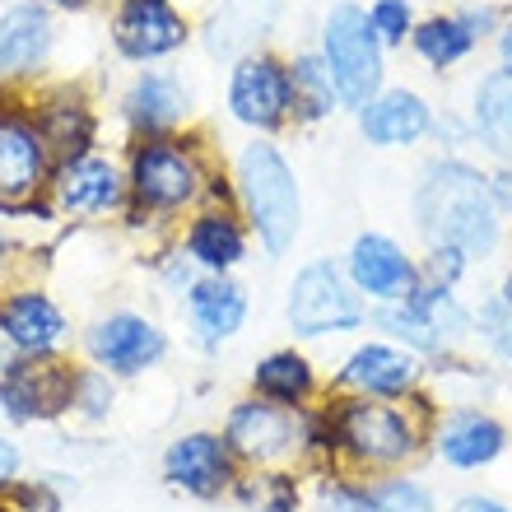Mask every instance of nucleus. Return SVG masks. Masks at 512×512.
Here are the masks:
<instances>
[{
    "mask_svg": "<svg viewBox=\"0 0 512 512\" xmlns=\"http://www.w3.org/2000/svg\"><path fill=\"white\" fill-rule=\"evenodd\" d=\"M196 42V14L177 0H112L108 47L122 66H173Z\"/></svg>",
    "mask_w": 512,
    "mask_h": 512,
    "instance_id": "16",
    "label": "nucleus"
},
{
    "mask_svg": "<svg viewBox=\"0 0 512 512\" xmlns=\"http://www.w3.org/2000/svg\"><path fill=\"white\" fill-rule=\"evenodd\" d=\"M480 47H485V42L466 28V19H461L457 10H429V14H419L405 52L415 56L429 75H452V70L466 66Z\"/></svg>",
    "mask_w": 512,
    "mask_h": 512,
    "instance_id": "28",
    "label": "nucleus"
},
{
    "mask_svg": "<svg viewBox=\"0 0 512 512\" xmlns=\"http://www.w3.org/2000/svg\"><path fill=\"white\" fill-rule=\"evenodd\" d=\"M173 238L201 275H243L256 261V238L233 201H210L191 210Z\"/></svg>",
    "mask_w": 512,
    "mask_h": 512,
    "instance_id": "24",
    "label": "nucleus"
},
{
    "mask_svg": "<svg viewBox=\"0 0 512 512\" xmlns=\"http://www.w3.org/2000/svg\"><path fill=\"white\" fill-rule=\"evenodd\" d=\"M471 345L485 350L489 364H499L503 373H512V303H503L499 294H485L475 303Z\"/></svg>",
    "mask_w": 512,
    "mask_h": 512,
    "instance_id": "33",
    "label": "nucleus"
},
{
    "mask_svg": "<svg viewBox=\"0 0 512 512\" xmlns=\"http://www.w3.org/2000/svg\"><path fill=\"white\" fill-rule=\"evenodd\" d=\"M243 512H308V475L303 471H243L233 499Z\"/></svg>",
    "mask_w": 512,
    "mask_h": 512,
    "instance_id": "30",
    "label": "nucleus"
},
{
    "mask_svg": "<svg viewBox=\"0 0 512 512\" xmlns=\"http://www.w3.org/2000/svg\"><path fill=\"white\" fill-rule=\"evenodd\" d=\"M28 103L56 159L108 145V112L84 80H42L38 89H28Z\"/></svg>",
    "mask_w": 512,
    "mask_h": 512,
    "instance_id": "23",
    "label": "nucleus"
},
{
    "mask_svg": "<svg viewBox=\"0 0 512 512\" xmlns=\"http://www.w3.org/2000/svg\"><path fill=\"white\" fill-rule=\"evenodd\" d=\"M61 42V14L42 0L0 5V89H38L52 80V56Z\"/></svg>",
    "mask_w": 512,
    "mask_h": 512,
    "instance_id": "21",
    "label": "nucleus"
},
{
    "mask_svg": "<svg viewBox=\"0 0 512 512\" xmlns=\"http://www.w3.org/2000/svg\"><path fill=\"white\" fill-rule=\"evenodd\" d=\"M229 168L233 205L247 219V229L256 238V256L261 261H284L303 238V219H308V201H303V177H298L294 159L280 140H261V135H243L238 145L224 154Z\"/></svg>",
    "mask_w": 512,
    "mask_h": 512,
    "instance_id": "4",
    "label": "nucleus"
},
{
    "mask_svg": "<svg viewBox=\"0 0 512 512\" xmlns=\"http://www.w3.org/2000/svg\"><path fill=\"white\" fill-rule=\"evenodd\" d=\"M56 173V154L42 135L33 103L19 89H0V219L5 224H47L56 215L47 187Z\"/></svg>",
    "mask_w": 512,
    "mask_h": 512,
    "instance_id": "6",
    "label": "nucleus"
},
{
    "mask_svg": "<svg viewBox=\"0 0 512 512\" xmlns=\"http://www.w3.org/2000/svg\"><path fill=\"white\" fill-rule=\"evenodd\" d=\"M219 112L224 122L243 135L261 140H284L294 131V84H289V52L280 47H252L233 56L219 89Z\"/></svg>",
    "mask_w": 512,
    "mask_h": 512,
    "instance_id": "10",
    "label": "nucleus"
},
{
    "mask_svg": "<svg viewBox=\"0 0 512 512\" xmlns=\"http://www.w3.org/2000/svg\"><path fill=\"white\" fill-rule=\"evenodd\" d=\"M457 14L466 19V28H471L480 42H494V33L503 28V19H508V5H494V0H466V5H457Z\"/></svg>",
    "mask_w": 512,
    "mask_h": 512,
    "instance_id": "39",
    "label": "nucleus"
},
{
    "mask_svg": "<svg viewBox=\"0 0 512 512\" xmlns=\"http://www.w3.org/2000/svg\"><path fill=\"white\" fill-rule=\"evenodd\" d=\"M75 354L117 382H145L173 359V331L159 312L140 303H112L80 326Z\"/></svg>",
    "mask_w": 512,
    "mask_h": 512,
    "instance_id": "8",
    "label": "nucleus"
},
{
    "mask_svg": "<svg viewBox=\"0 0 512 512\" xmlns=\"http://www.w3.org/2000/svg\"><path fill=\"white\" fill-rule=\"evenodd\" d=\"M419 270H424V280L461 289V284L471 280L475 261L461 252V247H419Z\"/></svg>",
    "mask_w": 512,
    "mask_h": 512,
    "instance_id": "37",
    "label": "nucleus"
},
{
    "mask_svg": "<svg viewBox=\"0 0 512 512\" xmlns=\"http://www.w3.org/2000/svg\"><path fill=\"white\" fill-rule=\"evenodd\" d=\"M219 433L233 447L243 471H326V429L322 410H289L261 401L252 391L233 396L219 415Z\"/></svg>",
    "mask_w": 512,
    "mask_h": 512,
    "instance_id": "5",
    "label": "nucleus"
},
{
    "mask_svg": "<svg viewBox=\"0 0 512 512\" xmlns=\"http://www.w3.org/2000/svg\"><path fill=\"white\" fill-rule=\"evenodd\" d=\"M489 47H494V66H512V14L503 19V28L494 33V42H489Z\"/></svg>",
    "mask_w": 512,
    "mask_h": 512,
    "instance_id": "43",
    "label": "nucleus"
},
{
    "mask_svg": "<svg viewBox=\"0 0 512 512\" xmlns=\"http://www.w3.org/2000/svg\"><path fill=\"white\" fill-rule=\"evenodd\" d=\"M317 56L322 66L331 70L340 94V108L359 112L373 94L387 89V70H391V52L378 42V33L368 28V14L359 0H336L331 10L322 14V28H317Z\"/></svg>",
    "mask_w": 512,
    "mask_h": 512,
    "instance_id": "11",
    "label": "nucleus"
},
{
    "mask_svg": "<svg viewBox=\"0 0 512 512\" xmlns=\"http://www.w3.org/2000/svg\"><path fill=\"white\" fill-rule=\"evenodd\" d=\"M447 512H512L503 499H494V494H480V489H466V494H457V499L447 503Z\"/></svg>",
    "mask_w": 512,
    "mask_h": 512,
    "instance_id": "42",
    "label": "nucleus"
},
{
    "mask_svg": "<svg viewBox=\"0 0 512 512\" xmlns=\"http://www.w3.org/2000/svg\"><path fill=\"white\" fill-rule=\"evenodd\" d=\"M80 359H19L0 354V419L14 429H42L70 419Z\"/></svg>",
    "mask_w": 512,
    "mask_h": 512,
    "instance_id": "18",
    "label": "nucleus"
},
{
    "mask_svg": "<svg viewBox=\"0 0 512 512\" xmlns=\"http://www.w3.org/2000/svg\"><path fill=\"white\" fill-rule=\"evenodd\" d=\"M289 84H294V131H317L340 117V94L331 70L322 66L317 47H298L289 52Z\"/></svg>",
    "mask_w": 512,
    "mask_h": 512,
    "instance_id": "29",
    "label": "nucleus"
},
{
    "mask_svg": "<svg viewBox=\"0 0 512 512\" xmlns=\"http://www.w3.org/2000/svg\"><path fill=\"white\" fill-rule=\"evenodd\" d=\"M47 205L66 229H117L126 215L122 145H98L75 159H56Z\"/></svg>",
    "mask_w": 512,
    "mask_h": 512,
    "instance_id": "12",
    "label": "nucleus"
},
{
    "mask_svg": "<svg viewBox=\"0 0 512 512\" xmlns=\"http://www.w3.org/2000/svg\"><path fill=\"white\" fill-rule=\"evenodd\" d=\"M14 480H24V447L14 443L10 433H0V494H5Z\"/></svg>",
    "mask_w": 512,
    "mask_h": 512,
    "instance_id": "40",
    "label": "nucleus"
},
{
    "mask_svg": "<svg viewBox=\"0 0 512 512\" xmlns=\"http://www.w3.org/2000/svg\"><path fill=\"white\" fill-rule=\"evenodd\" d=\"M177 312L191 350L215 359L252 322V284L243 275H196V284L177 298Z\"/></svg>",
    "mask_w": 512,
    "mask_h": 512,
    "instance_id": "20",
    "label": "nucleus"
},
{
    "mask_svg": "<svg viewBox=\"0 0 512 512\" xmlns=\"http://www.w3.org/2000/svg\"><path fill=\"white\" fill-rule=\"evenodd\" d=\"M471 131L489 163H512V66H489L471 89Z\"/></svg>",
    "mask_w": 512,
    "mask_h": 512,
    "instance_id": "27",
    "label": "nucleus"
},
{
    "mask_svg": "<svg viewBox=\"0 0 512 512\" xmlns=\"http://www.w3.org/2000/svg\"><path fill=\"white\" fill-rule=\"evenodd\" d=\"M410 229L424 247H461L475 266L503 247L508 219L489 196V168L471 154H429L410 182Z\"/></svg>",
    "mask_w": 512,
    "mask_h": 512,
    "instance_id": "3",
    "label": "nucleus"
},
{
    "mask_svg": "<svg viewBox=\"0 0 512 512\" xmlns=\"http://www.w3.org/2000/svg\"><path fill=\"white\" fill-rule=\"evenodd\" d=\"M322 429H326V471H350L364 480L396 471H415L429 461V424L438 396L424 391L415 401H368L326 391Z\"/></svg>",
    "mask_w": 512,
    "mask_h": 512,
    "instance_id": "2",
    "label": "nucleus"
},
{
    "mask_svg": "<svg viewBox=\"0 0 512 512\" xmlns=\"http://www.w3.org/2000/svg\"><path fill=\"white\" fill-rule=\"evenodd\" d=\"M340 266L350 275V284L364 294L368 308H387L401 303L419 289L424 270H419V252L405 247V238L387 229H359L340 252Z\"/></svg>",
    "mask_w": 512,
    "mask_h": 512,
    "instance_id": "22",
    "label": "nucleus"
},
{
    "mask_svg": "<svg viewBox=\"0 0 512 512\" xmlns=\"http://www.w3.org/2000/svg\"><path fill=\"white\" fill-rule=\"evenodd\" d=\"M159 480L163 489H173L191 503H224L233 499V485L243 480V466L233 457V447L224 443V433L215 429H182L173 433L159 452Z\"/></svg>",
    "mask_w": 512,
    "mask_h": 512,
    "instance_id": "19",
    "label": "nucleus"
},
{
    "mask_svg": "<svg viewBox=\"0 0 512 512\" xmlns=\"http://www.w3.org/2000/svg\"><path fill=\"white\" fill-rule=\"evenodd\" d=\"M368 331L396 340L405 350H415L424 364H443L452 354L471 350V331H475V303L461 298V289L452 284H433L419 280V289L401 303L373 308Z\"/></svg>",
    "mask_w": 512,
    "mask_h": 512,
    "instance_id": "9",
    "label": "nucleus"
},
{
    "mask_svg": "<svg viewBox=\"0 0 512 512\" xmlns=\"http://www.w3.org/2000/svg\"><path fill=\"white\" fill-rule=\"evenodd\" d=\"M80 326L42 280L0 284V354L19 359H70Z\"/></svg>",
    "mask_w": 512,
    "mask_h": 512,
    "instance_id": "15",
    "label": "nucleus"
},
{
    "mask_svg": "<svg viewBox=\"0 0 512 512\" xmlns=\"http://www.w3.org/2000/svg\"><path fill=\"white\" fill-rule=\"evenodd\" d=\"M0 5H10V0H0Z\"/></svg>",
    "mask_w": 512,
    "mask_h": 512,
    "instance_id": "48",
    "label": "nucleus"
},
{
    "mask_svg": "<svg viewBox=\"0 0 512 512\" xmlns=\"http://www.w3.org/2000/svg\"><path fill=\"white\" fill-rule=\"evenodd\" d=\"M247 391L261 401L289 405V410H312L326 401V364L308 345H275V350L256 354L247 368Z\"/></svg>",
    "mask_w": 512,
    "mask_h": 512,
    "instance_id": "26",
    "label": "nucleus"
},
{
    "mask_svg": "<svg viewBox=\"0 0 512 512\" xmlns=\"http://www.w3.org/2000/svg\"><path fill=\"white\" fill-rule=\"evenodd\" d=\"M122 387L126 382L108 378L103 368L94 364H75V401H70V419L75 424H108L112 415H117V405H122Z\"/></svg>",
    "mask_w": 512,
    "mask_h": 512,
    "instance_id": "31",
    "label": "nucleus"
},
{
    "mask_svg": "<svg viewBox=\"0 0 512 512\" xmlns=\"http://www.w3.org/2000/svg\"><path fill=\"white\" fill-rule=\"evenodd\" d=\"M0 512H10V508H5V499H0Z\"/></svg>",
    "mask_w": 512,
    "mask_h": 512,
    "instance_id": "47",
    "label": "nucleus"
},
{
    "mask_svg": "<svg viewBox=\"0 0 512 512\" xmlns=\"http://www.w3.org/2000/svg\"><path fill=\"white\" fill-rule=\"evenodd\" d=\"M494 294L503 298V303H512V261H508V270H503V280H499V289Z\"/></svg>",
    "mask_w": 512,
    "mask_h": 512,
    "instance_id": "46",
    "label": "nucleus"
},
{
    "mask_svg": "<svg viewBox=\"0 0 512 512\" xmlns=\"http://www.w3.org/2000/svg\"><path fill=\"white\" fill-rule=\"evenodd\" d=\"M326 391L368 396V401H415L429 391V364L396 340L364 331V336L345 340L336 364L326 368Z\"/></svg>",
    "mask_w": 512,
    "mask_h": 512,
    "instance_id": "14",
    "label": "nucleus"
},
{
    "mask_svg": "<svg viewBox=\"0 0 512 512\" xmlns=\"http://www.w3.org/2000/svg\"><path fill=\"white\" fill-rule=\"evenodd\" d=\"M140 261H145V270H149V280L159 284L163 294L173 298H182L196 284V275L201 270L191 266V256L177 247V238H163V243H149V247H140Z\"/></svg>",
    "mask_w": 512,
    "mask_h": 512,
    "instance_id": "35",
    "label": "nucleus"
},
{
    "mask_svg": "<svg viewBox=\"0 0 512 512\" xmlns=\"http://www.w3.org/2000/svg\"><path fill=\"white\" fill-rule=\"evenodd\" d=\"M126 163V215L117 229L135 247L173 238L177 224L210 201H233L229 168L210 126H191L154 140H122Z\"/></svg>",
    "mask_w": 512,
    "mask_h": 512,
    "instance_id": "1",
    "label": "nucleus"
},
{
    "mask_svg": "<svg viewBox=\"0 0 512 512\" xmlns=\"http://www.w3.org/2000/svg\"><path fill=\"white\" fill-rule=\"evenodd\" d=\"M368 489H373V512H443L433 485L419 480L415 471L378 475V480H368Z\"/></svg>",
    "mask_w": 512,
    "mask_h": 512,
    "instance_id": "34",
    "label": "nucleus"
},
{
    "mask_svg": "<svg viewBox=\"0 0 512 512\" xmlns=\"http://www.w3.org/2000/svg\"><path fill=\"white\" fill-rule=\"evenodd\" d=\"M280 317H284V331L298 345H331V340L364 336L368 322H373V308L350 284L340 256H308L284 280Z\"/></svg>",
    "mask_w": 512,
    "mask_h": 512,
    "instance_id": "7",
    "label": "nucleus"
},
{
    "mask_svg": "<svg viewBox=\"0 0 512 512\" xmlns=\"http://www.w3.org/2000/svg\"><path fill=\"white\" fill-rule=\"evenodd\" d=\"M429 145H433V154H466V149L475 145V131H471L466 108H438Z\"/></svg>",
    "mask_w": 512,
    "mask_h": 512,
    "instance_id": "38",
    "label": "nucleus"
},
{
    "mask_svg": "<svg viewBox=\"0 0 512 512\" xmlns=\"http://www.w3.org/2000/svg\"><path fill=\"white\" fill-rule=\"evenodd\" d=\"M308 512H373V489L364 475L317 471L308 475Z\"/></svg>",
    "mask_w": 512,
    "mask_h": 512,
    "instance_id": "32",
    "label": "nucleus"
},
{
    "mask_svg": "<svg viewBox=\"0 0 512 512\" xmlns=\"http://www.w3.org/2000/svg\"><path fill=\"white\" fill-rule=\"evenodd\" d=\"M47 10L56 14H89V10H103V5H112V0H42Z\"/></svg>",
    "mask_w": 512,
    "mask_h": 512,
    "instance_id": "44",
    "label": "nucleus"
},
{
    "mask_svg": "<svg viewBox=\"0 0 512 512\" xmlns=\"http://www.w3.org/2000/svg\"><path fill=\"white\" fill-rule=\"evenodd\" d=\"M364 14H368V28L378 33V42L387 52H405L410 47V33L419 24L415 0H368Z\"/></svg>",
    "mask_w": 512,
    "mask_h": 512,
    "instance_id": "36",
    "label": "nucleus"
},
{
    "mask_svg": "<svg viewBox=\"0 0 512 512\" xmlns=\"http://www.w3.org/2000/svg\"><path fill=\"white\" fill-rule=\"evenodd\" d=\"M10 256H14V243H10V233H5V219H0V284L14 280V275H10V270H14Z\"/></svg>",
    "mask_w": 512,
    "mask_h": 512,
    "instance_id": "45",
    "label": "nucleus"
},
{
    "mask_svg": "<svg viewBox=\"0 0 512 512\" xmlns=\"http://www.w3.org/2000/svg\"><path fill=\"white\" fill-rule=\"evenodd\" d=\"M350 117L368 149H378V154H415V149L429 145L438 108L415 84H387L382 94H373Z\"/></svg>",
    "mask_w": 512,
    "mask_h": 512,
    "instance_id": "25",
    "label": "nucleus"
},
{
    "mask_svg": "<svg viewBox=\"0 0 512 512\" xmlns=\"http://www.w3.org/2000/svg\"><path fill=\"white\" fill-rule=\"evenodd\" d=\"M489 196L499 205V215L512 219V163H489Z\"/></svg>",
    "mask_w": 512,
    "mask_h": 512,
    "instance_id": "41",
    "label": "nucleus"
},
{
    "mask_svg": "<svg viewBox=\"0 0 512 512\" xmlns=\"http://www.w3.org/2000/svg\"><path fill=\"white\" fill-rule=\"evenodd\" d=\"M112 126L122 140H154L201 126V98L196 84L177 66H140L126 75V84L112 98Z\"/></svg>",
    "mask_w": 512,
    "mask_h": 512,
    "instance_id": "13",
    "label": "nucleus"
},
{
    "mask_svg": "<svg viewBox=\"0 0 512 512\" xmlns=\"http://www.w3.org/2000/svg\"><path fill=\"white\" fill-rule=\"evenodd\" d=\"M512 447V429L485 401H438L429 424V461L452 475H480Z\"/></svg>",
    "mask_w": 512,
    "mask_h": 512,
    "instance_id": "17",
    "label": "nucleus"
}]
</instances>
